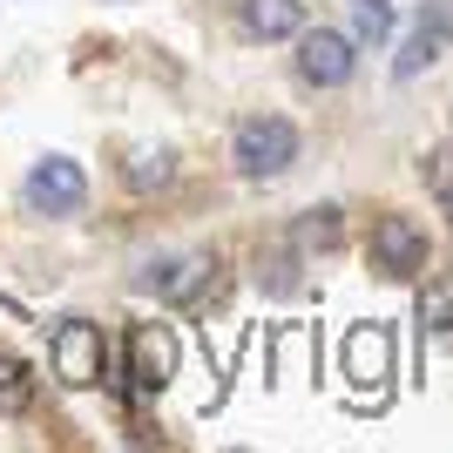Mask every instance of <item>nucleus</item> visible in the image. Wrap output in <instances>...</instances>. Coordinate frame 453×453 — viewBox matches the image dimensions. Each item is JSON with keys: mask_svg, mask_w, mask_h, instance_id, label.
Returning a JSON list of instances; mask_svg holds the SVG:
<instances>
[{"mask_svg": "<svg viewBox=\"0 0 453 453\" xmlns=\"http://www.w3.org/2000/svg\"><path fill=\"white\" fill-rule=\"evenodd\" d=\"M298 257L304 250L291 244V250H271V257H257V291H271V298H291V291H298Z\"/></svg>", "mask_w": 453, "mask_h": 453, "instance_id": "nucleus-13", "label": "nucleus"}, {"mask_svg": "<svg viewBox=\"0 0 453 453\" xmlns=\"http://www.w3.org/2000/svg\"><path fill=\"white\" fill-rule=\"evenodd\" d=\"M339 372H345V386L359 399H386V386H393V325H352L345 332V352H339Z\"/></svg>", "mask_w": 453, "mask_h": 453, "instance_id": "nucleus-5", "label": "nucleus"}, {"mask_svg": "<svg viewBox=\"0 0 453 453\" xmlns=\"http://www.w3.org/2000/svg\"><path fill=\"white\" fill-rule=\"evenodd\" d=\"M352 41L386 48V41H393V7H386V0H352Z\"/></svg>", "mask_w": 453, "mask_h": 453, "instance_id": "nucleus-14", "label": "nucleus"}, {"mask_svg": "<svg viewBox=\"0 0 453 453\" xmlns=\"http://www.w3.org/2000/svg\"><path fill=\"white\" fill-rule=\"evenodd\" d=\"M237 27L250 41H298L304 0H237Z\"/></svg>", "mask_w": 453, "mask_h": 453, "instance_id": "nucleus-10", "label": "nucleus"}, {"mask_svg": "<svg viewBox=\"0 0 453 453\" xmlns=\"http://www.w3.org/2000/svg\"><path fill=\"white\" fill-rule=\"evenodd\" d=\"M122 183L135 189V196H150V189H170L176 183V150H129V163H122Z\"/></svg>", "mask_w": 453, "mask_h": 453, "instance_id": "nucleus-11", "label": "nucleus"}, {"mask_svg": "<svg viewBox=\"0 0 453 453\" xmlns=\"http://www.w3.org/2000/svg\"><path fill=\"white\" fill-rule=\"evenodd\" d=\"M345 210L339 203H311L298 217V224H291V244L304 250V257H311V250H339V237H345V224H339Z\"/></svg>", "mask_w": 453, "mask_h": 453, "instance_id": "nucleus-12", "label": "nucleus"}, {"mask_svg": "<svg viewBox=\"0 0 453 453\" xmlns=\"http://www.w3.org/2000/svg\"><path fill=\"white\" fill-rule=\"evenodd\" d=\"M210 278H217V257H210V250H163V257H142V265H135L129 291H142V298H156V304H189Z\"/></svg>", "mask_w": 453, "mask_h": 453, "instance_id": "nucleus-4", "label": "nucleus"}, {"mask_svg": "<svg viewBox=\"0 0 453 453\" xmlns=\"http://www.w3.org/2000/svg\"><path fill=\"white\" fill-rule=\"evenodd\" d=\"M372 265L386 271V278H419V271H426V230H419L413 217L386 210L372 224Z\"/></svg>", "mask_w": 453, "mask_h": 453, "instance_id": "nucleus-9", "label": "nucleus"}, {"mask_svg": "<svg viewBox=\"0 0 453 453\" xmlns=\"http://www.w3.org/2000/svg\"><path fill=\"white\" fill-rule=\"evenodd\" d=\"M359 75V41L339 27H298V81L304 88H345Z\"/></svg>", "mask_w": 453, "mask_h": 453, "instance_id": "nucleus-7", "label": "nucleus"}, {"mask_svg": "<svg viewBox=\"0 0 453 453\" xmlns=\"http://www.w3.org/2000/svg\"><path fill=\"white\" fill-rule=\"evenodd\" d=\"M426 176H434V189L447 196V210H453V156H447V150H440L434 163H426Z\"/></svg>", "mask_w": 453, "mask_h": 453, "instance_id": "nucleus-15", "label": "nucleus"}, {"mask_svg": "<svg viewBox=\"0 0 453 453\" xmlns=\"http://www.w3.org/2000/svg\"><path fill=\"white\" fill-rule=\"evenodd\" d=\"M230 163H237V176H250V183H271V176H284L298 163V129H291L284 115H244V122L230 129Z\"/></svg>", "mask_w": 453, "mask_h": 453, "instance_id": "nucleus-1", "label": "nucleus"}, {"mask_svg": "<svg viewBox=\"0 0 453 453\" xmlns=\"http://www.w3.org/2000/svg\"><path fill=\"white\" fill-rule=\"evenodd\" d=\"M447 41H453V0H426L419 20L406 27V41H399V55H393V81H419L447 55Z\"/></svg>", "mask_w": 453, "mask_h": 453, "instance_id": "nucleus-8", "label": "nucleus"}, {"mask_svg": "<svg viewBox=\"0 0 453 453\" xmlns=\"http://www.w3.org/2000/svg\"><path fill=\"white\" fill-rule=\"evenodd\" d=\"M129 372H122V393L129 399H156V393H170V379H176V332L170 325H129Z\"/></svg>", "mask_w": 453, "mask_h": 453, "instance_id": "nucleus-6", "label": "nucleus"}, {"mask_svg": "<svg viewBox=\"0 0 453 453\" xmlns=\"http://www.w3.org/2000/svg\"><path fill=\"white\" fill-rule=\"evenodd\" d=\"M20 203L35 210V217H75L81 203H88V170H81L75 156H35L27 163V176H20Z\"/></svg>", "mask_w": 453, "mask_h": 453, "instance_id": "nucleus-2", "label": "nucleus"}, {"mask_svg": "<svg viewBox=\"0 0 453 453\" xmlns=\"http://www.w3.org/2000/svg\"><path fill=\"white\" fill-rule=\"evenodd\" d=\"M48 365H55V379L68 386V393L102 386V379H109V339H102V325H88V319L55 325V339H48Z\"/></svg>", "mask_w": 453, "mask_h": 453, "instance_id": "nucleus-3", "label": "nucleus"}]
</instances>
